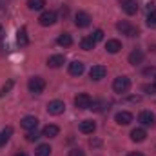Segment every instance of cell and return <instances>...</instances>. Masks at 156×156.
Instances as JSON below:
<instances>
[{
    "label": "cell",
    "instance_id": "cell-1",
    "mask_svg": "<svg viewBox=\"0 0 156 156\" xmlns=\"http://www.w3.org/2000/svg\"><path fill=\"white\" fill-rule=\"evenodd\" d=\"M129 87H131V80L127 76H118L115 78V82H113V89H115V93H127L129 91Z\"/></svg>",
    "mask_w": 156,
    "mask_h": 156
},
{
    "label": "cell",
    "instance_id": "cell-2",
    "mask_svg": "<svg viewBox=\"0 0 156 156\" xmlns=\"http://www.w3.org/2000/svg\"><path fill=\"white\" fill-rule=\"evenodd\" d=\"M27 87H29V91H31V93L38 94V93H42V91L45 89V80H44L42 76H33V78H29Z\"/></svg>",
    "mask_w": 156,
    "mask_h": 156
},
{
    "label": "cell",
    "instance_id": "cell-3",
    "mask_svg": "<svg viewBox=\"0 0 156 156\" xmlns=\"http://www.w3.org/2000/svg\"><path fill=\"white\" fill-rule=\"evenodd\" d=\"M116 29L122 33V35H127V37H136V35H138V29H136L134 26H131L127 20L118 22V24H116Z\"/></svg>",
    "mask_w": 156,
    "mask_h": 156
},
{
    "label": "cell",
    "instance_id": "cell-4",
    "mask_svg": "<svg viewBox=\"0 0 156 156\" xmlns=\"http://www.w3.org/2000/svg\"><path fill=\"white\" fill-rule=\"evenodd\" d=\"M64 109H66V104H64L62 100H53V102H49V104H47V113H49V115H53V116L62 115V113H64Z\"/></svg>",
    "mask_w": 156,
    "mask_h": 156
},
{
    "label": "cell",
    "instance_id": "cell-5",
    "mask_svg": "<svg viewBox=\"0 0 156 156\" xmlns=\"http://www.w3.org/2000/svg\"><path fill=\"white\" fill-rule=\"evenodd\" d=\"M38 22H40V26H44V27L53 26V24L56 22V13H55V11H44V13L40 15Z\"/></svg>",
    "mask_w": 156,
    "mask_h": 156
},
{
    "label": "cell",
    "instance_id": "cell-6",
    "mask_svg": "<svg viewBox=\"0 0 156 156\" xmlns=\"http://www.w3.org/2000/svg\"><path fill=\"white\" fill-rule=\"evenodd\" d=\"M75 24H76V27H87L91 24V15L85 11H78L75 15Z\"/></svg>",
    "mask_w": 156,
    "mask_h": 156
},
{
    "label": "cell",
    "instance_id": "cell-7",
    "mask_svg": "<svg viewBox=\"0 0 156 156\" xmlns=\"http://www.w3.org/2000/svg\"><path fill=\"white\" fill-rule=\"evenodd\" d=\"M75 105L78 109H89L91 107V96L85 93H80L78 96H75Z\"/></svg>",
    "mask_w": 156,
    "mask_h": 156
},
{
    "label": "cell",
    "instance_id": "cell-8",
    "mask_svg": "<svg viewBox=\"0 0 156 156\" xmlns=\"http://www.w3.org/2000/svg\"><path fill=\"white\" fill-rule=\"evenodd\" d=\"M107 75V69L104 66H93L91 71H89V76L91 80H102V78Z\"/></svg>",
    "mask_w": 156,
    "mask_h": 156
},
{
    "label": "cell",
    "instance_id": "cell-9",
    "mask_svg": "<svg viewBox=\"0 0 156 156\" xmlns=\"http://www.w3.org/2000/svg\"><path fill=\"white\" fill-rule=\"evenodd\" d=\"M20 125H22L24 129H27V131H33V129H37V125H38V118L37 116H24L22 122H20Z\"/></svg>",
    "mask_w": 156,
    "mask_h": 156
},
{
    "label": "cell",
    "instance_id": "cell-10",
    "mask_svg": "<svg viewBox=\"0 0 156 156\" xmlns=\"http://www.w3.org/2000/svg\"><path fill=\"white\" fill-rule=\"evenodd\" d=\"M122 7L127 15H136L138 13V4L134 0H122Z\"/></svg>",
    "mask_w": 156,
    "mask_h": 156
},
{
    "label": "cell",
    "instance_id": "cell-11",
    "mask_svg": "<svg viewBox=\"0 0 156 156\" xmlns=\"http://www.w3.org/2000/svg\"><path fill=\"white\" fill-rule=\"evenodd\" d=\"M83 71H85V67H83V64H82L80 60H75V62L69 64V75H73V76H80Z\"/></svg>",
    "mask_w": 156,
    "mask_h": 156
},
{
    "label": "cell",
    "instance_id": "cell-12",
    "mask_svg": "<svg viewBox=\"0 0 156 156\" xmlns=\"http://www.w3.org/2000/svg\"><path fill=\"white\" fill-rule=\"evenodd\" d=\"M115 120H116V123H120V125H127V123L133 122V115L129 111H120V113H116Z\"/></svg>",
    "mask_w": 156,
    "mask_h": 156
},
{
    "label": "cell",
    "instance_id": "cell-13",
    "mask_svg": "<svg viewBox=\"0 0 156 156\" xmlns=\"http://www.w3.org/2000/svg\"><path fill=\"white\" fill-rule=\"evenodd\" d=\"M105 51L107 53H111V55H116L118 51H122V42L120 40H107V44H105Z\"/></svg>",
    "mask_w": 156,
    "mask_h": 156
},
{
    "label": "cell",
    "instance_id": "cell-14",
    "mask_svg": "<svg viewBox=\"0 0 156 156\" xmlns=\"http://www.w3.org/2000/svg\"><path fill=\"white\" fill-rule=\"evenodd\" d=\"M138 120H140L144 125H154V122H156L154 115H153L151 111H142L140 116H138Z\"/></svg>",
    "mask_w": 156,
    "mask_h": 156
},
{
    "label": "cell",
    "instance_id": "cell-15",
    "mask_svg": "<svg viewBox=\"0 0 156 156\" xmlns=\"http://www.w3.org/2000/svg\"><path fill=\"white\" fill-rule=\"evenodd\" d=\"M64 62H66V58H64L62 55H53V56H49V58H47V66H49V67H53V69H56V67L64 66Z\"/></svg>",
    "mask_w": 156,
    "mask_h": 156
},
{
    "label": "cell",
    "instance_id": "cell-16",
    "mask_svg": "<svg viewBox=\"0 0 156 156\" xmlns=\"http://www.w3.org/2000/svg\"><path fill=\"white\" fill-rule=\"evenodd\" d=\"M94 129H96V123H94L93 120H83V122L80 123V131H82L83 134H93Z\"/></svg>",
    "mask_w": 156,
    "mask_h": 156
},
{
    "label": "cell",
    "instance_id": "cell-17",
    "mask_svg": "<svg viewBox=\"0 0 156 156\" xmlns=\"http://www.w3.org/2000/svg\"><path fill=\"white\" fill-rule=\"evenodd\" d=\"M58 133H60L58 125H53V123H49V125H45V127H44V131H42V136H45V138H55V136H58Z\"/></svg>",
    "mask_w": 156,
    "mask_h": 156
},
{
    "label": "cell",
    "instance_id": "cell-18",
    "mask_svg": "<svg viewBox=\"0 0 156 156\" xmlns=\"http://www.w3.org/2000/svg\"><path fill=\"white\" fill-rule=\"evenodd\" d=\"M144 62V53L140 51V49H134V51H131V55H129V64H133V66H138V64H142Z\"/></svg>",
    "mask_w": 156,
    "mask_h": 156
},
{
    "label": "cell",
    "instance_id": "cell-19",
    "mask_svg": "<svg viewBox=\"0 0 156 156\" xmlns=\"http://www.w3.org/2000/svg\"><path fill=\"white\" fill-rule=\"evenodd\" d=\"M145 138H147L145 129H133V131H131V140H133V142H144Z\"/></svg>",
    "mask_w": 156,
    "mask_h": 156
},
{
    "label": "cell",
    "instance_id": "cell-20",
    "mask_svg": "<svg viewBox=\"0 0 156 156\" xmlns=\"http://www.w3.org/2000/svg\"><path fill=\"white\" fill-rule=\"evenodd\" d=\"M16 44L18 45H27L29 44V37H27V31L22 27V29H18V33H16Z\"/></svg>",
    "mask_w": 156,
    "mask_h": 156
},
{
    "label": "cell",
    "instance_id": "cell-21",
    "mask_svg": "<svg viewBox=\"0 0 156 156\" xmlns=\"http://www.w3.org/2000/svg\"><path fill=\"white\" fill-rule=\"evenodd\" d=\"M94 45H96V42L91 38V37H85V38H82V42H80V47L83 51H91V49H94Z\"/></svg>",
    "mask_w": 156,
    "mask_h": 156
},
{
    "label": "cell",
    "instance_id": "cell-22",
    "mask_svg": "<svg viewBox=\"0 0 156 156\" xmlns=\"http://www.w3.org/2000/svg\"><path fill=\"white\" fill-rule=\"evenodd\" d=\"M58 45H62V47H69L71 44H73V38H71V35L69 33H62L60 37H58Z\"/></svg>",
    "mask_w": 156,
    "mask_h": 156
},
{
    "label": "cell",
    "instance_id": "cell-23",
    "mask_svg": "<svg viewBox=\"0 0 156 156\" xmlns=\"http://www.w3.org/2000/svg\"><path fill=\"white\" fill-rule=\"evenodd\" d=\"M44 5H45V0H27V7L31 11H40L44 9Z\"/></svg>",
    "mask_w": 156,
    "mask_h": 156
},
{
    "label": "cell",
    "instance_id": "cell-24",
    "mask_svg": "<svg viewBox=\"0 0 156 156\" xmlns=\"http://www.w3.org/2000/svg\"><path fill=\"white\" fill-rule=\"evenodd\" d=\"M11 134H13V129L11 127H5L4 131H0V147L7 144V140L11 138Z\"/></svg>",
    "mask_w": 156,
    "mask_h": 156
},
{
    "label": "cell",
    "instance_id": "cell-25",
    "mask_svg": "<svg viewBox=\"0 0 156 156\" xmlns=\"http://www.w3.org/2000/svg\"><path fill=\"white\" fill-rule=\"evenodd\" d=\"M35 154H37V156H51V147H49L47 144H42V145L37 147Z\"/></svg>",
    "mask_w": 156,
    "mask_h": 156
},
{
    "label": "cell",
    "instance_id": "cell-26",
    "mask_svg": "<svg viewBox=\"0 0 156 156\" xmlns=\"http://www.w3.org/2000/svg\"><path fill=\"white\" fill-rule=\"evenodd\" d=\"M147 26L149 27H154L156 26V9L154 11H149V15H147Z\"/></svg>",
    "mask_w": 156,
    "mask_h": 156
},
{
    "label": "cell",
    "instance_id": "cell-27",
    "mask_svg": "<svg viewBox=\"0 0 156 156\" xmlns=\"http://www.w3.org/2000/svg\"><path fill=\"white\" fill-rule=\"evenodd\" d=\"M40 138V134L37 133V129H33V131H29L27 134H26V140L27 142H35V140H38Z\"/></svg>",
    "mask_w": 156,
    "mask_h": 156
},
{
    "label": "cell",
    "instance_id": "cell-28",
    "mask_svg": "<svg viewBox=\"0 0 156 156\" xmlns=\"http://www.w3.org/2000/svg\"><path fill=\"white\" fill-rule=\"evenodd\" d=\"M11 87H13V80H9V82H7V83H5V85L0 89V98H2L4 94H7V93L11 91Z\"/></svg>",
    "mask_w": 156,
    "mask_h": 156
},
{
    "label": "cell",
    "instance_id": "cell-29",
    "mask_svg": "<svg viewBox=\"0 0 156 156\" xmlns=\"http://www.w3.org/2000/svg\"><path fill=\"white\" fill-rule=\"evenodd\" d=\"M91 38L94 40V42H100V40L104 38V31H102V29H96V31L91 35Z\"/></svg>",
    "mask_w": 156,
    "mask_h": 156
},
{
    "label": "cell",
    "instance_id": "cell-30",
    "mask_svg": "<svg viewBox=\"0 0 156 156\" xmlns=\"http://www.w3.org/2000/svg\"><path fill=\"white\" fill-rule=\"evenodd\" d=\"M144 91H145V93H149V94H154V93H156V83H154V85H144Z\"/></svg>",
    "mask_w": 156,
    "mask_h": 156
},
{
    "label": "cell",
    "instance_id": "cell-31",
    "mask_svg": "<svg viewBox=\"0 0 156 156\" xmlns=\"http://www.w3.org/2000/svg\"><path fill=\"white\" fill-rule=\"evenodd\" d=\"M67 156H85V154H83V151H82V149H71Z\"/></svg>",
    "mask_w": 156,
    "mask_h": 156
},
{
    "label": "cell",
    "instance_id": "cell-32",
    "mask_svg": "<svg viewBox=\"0 0 156 156\" xmlns=\"http://www.w3.org/2000/svg\"><path fill=\"white\" fill-rule=\"evenodd\" d=\"M129 156H144V154H142V153H131Z\"/></svg>",
    "mask_w": 156,
    "mask_h": 156
},
{
    "label": "cell",
    "instance_id": "cell-33",
    "mask_svg": "<svg viewBox=\"0 0 156 156\" xmlns=\"http://www.w3.org/2000/svg\"><path fill=\"white\" fill-rule=\"evenodd\" d=\"M15 156H27V154H26V153H16Z\"/></svg>",
    "mask_w": 156,
    "mask_h": 156
},
{
    "label": "cell",
    "instance_id": "cell-34",
    "mask_svg": "<svg viewBox=\"0 0 156 156\" xmlns=\"http://www.w3.org/2000/svg\"><path fill=\"white\" fill-rule=\"evenodd\" d=\"M4 2H5V0H0V4H4Z\"/></svg>",
    "mask_w": 156,
    "mask_h": 156
},
{
    "label": "cell",
    "instance_id": "cell-35",
    "mask_svg": "<svg viewBox=\"0 0 156 156\" xmlns=\"http://www.w3.org/2000/svg\"><path fill=\"white\" fill-rule=\"evenodd\" d=\"M0 31H2V26H0Z\"/></svg>",
    "mask_w": 156,
    "mask_h": 156
},
{
    "label": "cell",
    "instance_id": "cell-36",
    "mask_svg": "<svg viewBox=\"0 0 156 156\" xmlns=\"http://www.w3.org/2000/svg\"><path fill=\"white\" fill-rule=\"evenodd\" d=\"M154 83H156V78H154Z\"/></svg>",
    "mask_w": 156,
    "mask_h": 156
}]
</instances>
